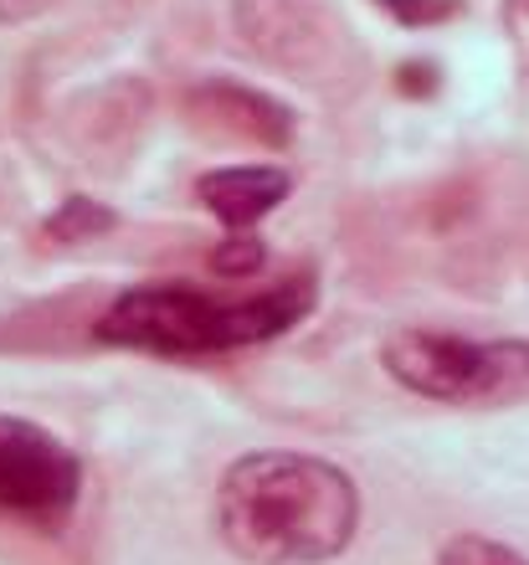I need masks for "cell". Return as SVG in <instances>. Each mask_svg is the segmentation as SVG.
<instances>
[{"label":"cell","mask_w":529,"mask_h":565,"mask_svg":"<svg viewBox=\"0 0 529 565\" xmlns=\"http://www.w3.org/2000/svg\"><path fill=\"white\" fill-rule=\"evenodd\" d=\"M191 114L216 135L247 139V145L263 149H283L294 139V114L278 98L242 88V83H201V88H191Z\"/></svg>","instance_id":"obj_5"},{"label":"cell","mask_w":529,"mask_h":565,"mask_svg":"<svg viewBox=\"0 0 529 565\" xmlns=\"http://www.w3.org/2000/svg\"><path fill=\"white\" fill-rule=\"evenodd\" d=\"M391 21H401V26H412V31H422V26H442V21H453L468 0H375Z\"/></svg>","instance_id":"obj_10"},{"label":"cell","mask_w":529,"mask_h":565,"mask_svg":"<svg viewBox=\"0 0 529 565\" xmlns=\"http://www.w3.org/2000/svg\"><path fill=\"white\" fill-rule=\"evenodd\" d=\"M504 36H509V52H515V73H519V93L529 104V0H504Z\"/></svg>","instance_id":"obj_11"},{"label":"cell","mask_w":529,"mask_h":565,"mask_svg":"<svg viewBox=\"0 0 529 565\" xmlns=\"http://www.w3.org/2000/svg\"><path fill=\"white\" fill-rule=\"evenodd\" d=\"M216 535L247 565H329L360 535V483L319 452H242L216 483Z\"/></svg>","instance_id":"obj_1"},{"label":"cell","mask_w":529,"mask_h":565,"mask_svg":"<svg viewBox=\"0 0 529 565\" xmlns=\"http://www.w3.org/2000/svg\"><path fill=\"white\" fill-rule=\"evenodd\" d=\"M288 191H294V180L278 164H221V170H207L195 180V201L226 232H247L263 216H273L288 201Z\"/></svg>","instance_id":"obj_6"},{"label":"cell","mask_w":529,"mask_h":565,"mask_svg":"<svg viewBox=\"0 0 529 565\" xmlns=\"http://www.w3.org/2000/svg\"><path fill=\"white\" fill-rule=\"evenodd\" d=\"M42 11H52V0H0V21H31Z\"/></svg>","instance_id":"obj_12"},{"label":"cell","mask_w":529,"mask_h":565,"mask_svg":"<svg viewBox=\"0 0 529 565\" xmlns=\"http://www.w3.org/2000/svg\"><path fill=\"white\" fill-rule=\"evenodd\" d=\"M319 309V278L309 268L278 273L242 288H207L191 278L139 282L98 313L93 334L114 350H139L160 360H207L252 350L298 329Z\"/></svg>","instance_id":"obj_2"},{"label":"cell","mask_w":529,"mask_h":565,"mask_svg":"<svg viewBox=\"0 0 529 565\" xmlns=\"http://www.w3.org/2000/svg\"><path fill=\"white\" fill-rule=\"evenodd\" d=\"M114 222L118 216L104 206V201L67 195V201L42 222V237L46 242H93V237H104V232H114Z\"/></svg>","instance_id":"obj_7"},{"label":"cell","mask_w":529,"mask_h":565,"mask_svg":"<svg viewBox=\"0 0 529 565\" xmlns=\"http://www.w3.org/2000/svg\"><path fill=\"white\" fill-rule=\"evenodd\" d=\"M381 371L401 391L437 406H473V412L529 406L525 334H453V329L401 324L381 340Z\"/></svg>","instance_id":"obj_3"},{"label":"cell","mask_w":529,"mask_h":565,"mask_svg":"<svg viewBox=\"0 0 529 565\" xmlns=\"http://www.w3.org/2000/svg\"><path fill=\"white\" fill-rule=\"evenodd\" d=\"M437 565H529L525 551H515L509 540L478 535V530H463V535L442 540Z\"/></svg>","instance_id":"obj_8"},{"label":"cell","mask_w":529,"mask_h":565,"mask_svg":"<svg viewBox=\"0 0 529 565\" xmlns=\"http://www.w3.org/2000/svg\"><path fill=\"white\" fill-rule=\"evenodd\" d=\"M83 499V458L52 427L0 412V520L62 530Z\"/></svg>","instance_id":"obj_4"},{"label":"cell","mask_w":529,"mask_h":565,"mask_svg":"<svg viewBox=\"0 0 529 565\" xmlns=\"http://www.w3.org/2000/svg\"><path fill=\"white\" fill-rule=\"evenodd\" d=\"M267 268V247L247 232H232L226 242H216V253H211V273L221 282H257V273Z\"/></svg>","instance_id":"obj_9"}]
</instances>
